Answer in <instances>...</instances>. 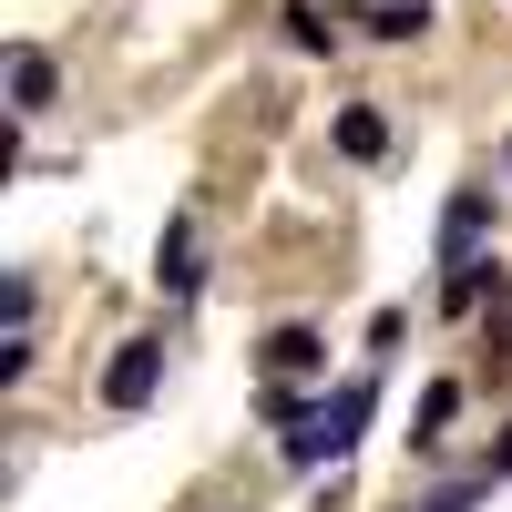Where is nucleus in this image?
Segmentation results:
<instances>
[{"label":"nucleus","mask_w":512,"mask_h":512,"mask_svg":"<svg viewBox=\"0 0 512 512\" xmlns=\"http://www.w3.org/2000/svg\"><path fill=\"white\" fill-rule=\"evenodd\" d=\"M154 277L175 287V297L195 287V236H185V226H164V246H154Z\"/></svg>","instance_id":"obj_9"},{"label":"nucleus","mask_w":512,"mask_h":512,"mask_svg":"<svg viewBox=\"0 0 512 512\" xmlns=\"http://www.w3.org/2000/svg\"><path fill=\"white\" fill-rule=\"evenodd\" d=\"M369 410H379V379H369V369H359V379H338V390L287 431V461H297V472H318V461H349L359 431H369Z\"/></svg>","instance_id":"obj_1"},{"label":"nucleus","mask_w":512,"mask_h":512,"mask_svg":"<svg viewBox=\"0 0 512 512\" xmlns=\"http://www.w3.org/2000/svg\"><path fill=\"white\" fill-rule=\"evenodd\" d=\"M267 369H277V379H308V369H328V338H318L308 318H287V328H267Z\"/></svg>","instance_id":"obj_4"},{"label":"nucleus","mask_w":512,"mask_h":512,"mask_svg":"<svg viewBox=\"0 0 512 512\" xmlns=\"http://www.w3.org/2000/svg\"><path fill=\"white\" fill-rule=\"evenodd\" d=\"M52 93H62V72H52V52H11V113H52Z\"/></svg>","instance_id":"obj_5"},{"label":"nucleus","mask_w":512,"mask_h":512,"mask_svg":"<svg viewBox=\"0 0 512 512\" xmlns=\"http://www.w3.org/2000/svg\"><path fill=\"white\" fill-rule=\"evenodd\" d=\"M482 297H502V267H492V256H482V267H451V277H441V308H451V318H472Z\"/></svg>","instance_id":"obj_6"},{"label":"nucleus","mask_w":512,"mask_h":512,"mask_svg":"<svg viewBox=\"0 0 512 512\" xmlns=\"http://www.w3.org/2000/svg\"><path fill=\"white\" fill-rule=\"evenodd\" d=\"M482 472H492V482H512V431L492 441V461H482Z\"/></svg>","instance_id":"obj_14"},{"label":"nucleus","mask_w":512,"mask_h":512,"mask_svg":"<svg viewBox=\"0 0 512 512\" xmlns=\"http://www.w3.org/2000/svg\"><path fill=\"white\" fill-rule=\"evenodd\" d=\"M154 390H164V338H123L103 369V410H144Z\"/></svg>","instance_id":"obj_2"},{"label":"nucleus","mask_w":512,"mask_h":512,"mask_svg":"<svg viewBox=\"0 0 512 512\" xmlns=\"http://www.w3.org/2000/svg\"><path fill=\"white\" fill-rule=\"evenodd\" d=\"M369 31H379V41H420V31H431V0H379Z\"/></svg>","instance_id":"obj_7"},{"label":"nucleus","mask_w":512,"mask_h":512,"mask_svg":"<svg viewBox=\"0 0 512 512\" xmlns=\"http://www.w3.org/2000/svg\"><path fill=\"white\" fill-rule=\"evenodd\" d=\"M482 492H492V472H472V482H451V492H420V502H410V512H472V502H482Z\"/></svg>","instance_id":"obj_12"},{"label":"nucleus","mask_w":512,"mask_h":512,"mask_svg":"<svg viewBox=\"0 0 512 512\" xmlns=\"http://www.w3.org/2000/svg\"><path fill=\"white\" fill-rule=\"evenodd\" d=\"M287 41H297V52H328V11H318V0H287Z\"/></svg>","instance_id":"obj_11"},{"label":"nucleus","mask_w":512,"mask_h":512,"mask_svg":"<svg viewBox=\"0 0 512 512\" xmlns=\"http://www.w3.org/2000/svg\"><path fill=\"white\" fill-rule=\"evenodd\" d=\"M338 154L379 164V154H390V123H379V113H338Z\"/></svg>","instance_id":"obj_8"},{"label":"nucleus","mask_w":512,"mask_h":512,"mask_svg":"<svg viewBox=\"0 0 512 512\" xmlns=\"http://www.w3.org/2000/svg\"><path fill=\"white\" fill-rule=\"evenodd\" d=\"M482 236H492V185H461L441 205V267H482Z\"/></svg>","instance_id":"obj_3"},{"label":"nucleus","mask_w":512,"mask_h":512,"mask_svg":"<svg viewBox=\"0 0 512 512\" xmlns=\"http://www.w3.org/2000/svg\"><path fill=\"white\" fill-rule=\"evenodd\" d=\"M492 308H502V328H492V349H502V359H512V287H502V297H492Z\"/></svg>","instance_id":"obj_13"},{"label":"nucleus","mask_w":512,"mask_h":512,"mask_svg":"<svg viewBox=\"0 0 512 512\" xmlns=\"http://www.w3.org/2000/svg\"><path fill=\"white\" fill-rule=\"evenodd\" d=\"M502 164H512V144H502Z\"/></svg>","instance_id":"obj_15"},{"label":"nucleus","mask_w":512,"mask_h":512,"mask_svg":"<svg viewBox=\"0 0 512 512\" xmlns=\"http://www.w3.org/2000/svg\"><path fill=\"white\" fill-rule=\"evenodd\" d=\"M451 410H461V379H431V390H420V431H410V441H441Z\"/></svg>","instance_id":"obj_10"}]
</instances>
